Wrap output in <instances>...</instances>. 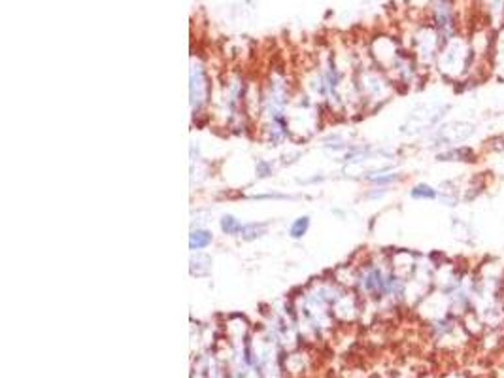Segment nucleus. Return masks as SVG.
Instances as JSON below:
<instances>
[{"label":"nucleus","mask_w":504,"mask_h":378,"mask_svg":"<svg viewBox=\"0 0 504 378\" xmlns=\"http://www.w3.org/2000/svg\"><path fill=\"white\" fill-rule=\"evenodd\" d=\"M193 83H191V97H193V106H200V102L204 100V93H202V89L206 87L204 80H202V76H200V70H193Z\"/></svg>","instance_id":"nucleus-1"},{"label":"nucleus","mask_w":504,"mask_h":378,"mask_svg":"<svg viewBox=\"0 0 504 378\" xmlns=\"http://www.w3.org/2000/svg\"><path fill=\"white\" fill-rule=\"evenodd\" d=\"M210 242H212V235L208 231H195L191 238H189V246H191V250H202Z\"/></svg>","instance_id":"nucleus-2"},{"label":"nucleus","mask_w":504,"mask_h":378,"mask_svg":"<svg viewBox=\"0 0 504 378\" xmlns=\"http://www.w3.org/2000/svg\"><path fill=\"white\" fill-rule=\"evenodd\" d=\"M410 195L414 198H435L436 197V191L430 186H417V187H414V189H412Z\"/></svg>","instance_id":"nucleus-3"},{"label":"nucleus","mask_w":504,"mask_h":378,"mask_svg":"<svg viewBox=\"0 0 504 378\" xmlns=\"http://www.w3.org/2000/svg\"><path fill=\"white\" fill-rule=\"evenodd\" d=\"M221 229H223L227 235H234V233H238V231L242 229V225L238 224L234 217L227 216V217H223V221H221Z\"/></svg>","instance_id":"nucleus-4"},{"label":"nucleus","mask_w":504,"mask_h":378,"mask_svg":"<svg viewBox=\"0 0 504 378\" xmlns=\"http://www.w3.org/2000/svg\"><path fill=\"white\" fill-rule=\"evenodd\" d=\"M306 229H308V217H300V219H297V221L293 224L291 235L295 236V238H299V236L304 235Z\"/></svg>","instance_id":"nucleus-5"}]
</instances>
